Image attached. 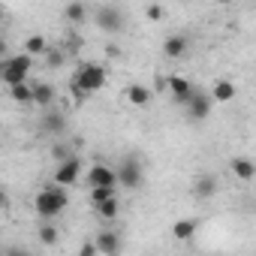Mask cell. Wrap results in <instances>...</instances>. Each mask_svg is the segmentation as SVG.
Here are the masks:
<instances>
[{
    "label": "cell",
    "mask_w": 256,
    "mask_h": 256,
    "mask_svg": "<svg viewBox=\"0 0 256 256\" xmlns=\"http://www.w3.org/2000/svg\"><path fill=\"white\" fill-rule=\"evenodd\" d=\"M187 46H190V42H187V36H184V34H172V36L163 42V54H166V58H172V60H178V58H184V54H187Z\"/></svg>",
    "instance_id": "cell-12"
},
{
    "label": "cell",
    "mask_w": 256,
    "mask_h": 256,
    "mask_svg": "<svg viewBox=\"0 0 256 256\" xmlns=\"http://www.w3.org/2000/svg\"><path fill=\"white\" fill-rule=\"evenodd\" d=\"M46 52H48V42H46V36H28V42H24V54H28V58L46 54Z\"/></svg>",
    "instance_id": "cell-19"
},
{
    "label": "cell",
    "mask_w": 256,
    "mask_h": 256,
    "mask_svg": "<svg viewBox=\"0 0 256 256\" xmlns=\"http://www.w3.org/2000/svg\"><path fill=\"white\" fill-rule=\"evenodd\" d=\"M112 196H114V190H108V187H96V190H90L94 205H100V202H106V199H112Z\"/></svg>",
    "instance_id": "cell-25"
},
{
    "label": "cell",
    "mask_w": 256,
    "mask_h": 256,
    "mask_svg": "<svg viewBox=\"0 0 256 256\" xmlns=\"http://www.w3.org/2000/svg\"><path fill=\"white\" fill-rule=\"evenodd\" d=\"M6 205H10V196H6L4 187H0V208H6Z\"/></svg>",
    "instance_id": "cell-29"
},
{
    "label": "cell",
    "mask_w": 256,
    "mask_h": 256,
    "mask_svg": "<svg viewBox=\"0 0 256 256\" xmlns=\"http://www.w3.org/2000/svg\"><path fill=\"white\" fill-rule=\"evenodd\" d=\"M114 178H118V184L126 187V190L142 187V163H139L136 157H126V160L114 169Z\"/></svg>",
    "instance_id": "cell-4"
},
{
    "label": "cell",
    "mask_w": 256,
    "mask_h": 256,
    "mask_svg": "<svg viewBox=\"0 0 256 256\" xmlns=\"http://www.w3.org/2000/svg\"><path fill=\"white\" fill-rule=\"evenodd\" d=\"M4 16H6V10H4V6H0V22H4Z\"/></svg>",
    "instance_id": "cell-32"
},
{
    "label": "cell",
    "mask_w": 256,
    "mask_h": 256,
    "mask_svg": "<svg viewBox=\"0 0 256 256\" xmlns=\"http://www.w3.org/2000/svg\"><path fill=\"white\" fill-rule=\"evenodd\" d=\"M172 235H175L178 241H193V235H196V220H178V223L172 226Z\"/></svg>",
    "instance_id": "cell-18"
},
{
    "label": "cell",
    "mask_w": 256,
    "mask_h": 256,
    "mask_svg": "<svg viewBox=\"0 0 256 256\" xmlns=\"http://www.w3.org/2000/svg\"><path fill=\"white\" fill-rule=\"evenodd\" d=\"M46 60H48V66H64L66 54H64V48H48L46 52Z\"/></svg>",
    "instance_id": "cell-23"
},
{
    "label": "cell",
    "mask_w": 256,
    "mask_h": 256,
    "mask_svg": "<svg viewBox=\"0 0 256 256\" xmlns=\"http://www.w3.org/2000/svg\"><path fill=\"white\" fill-rule=\"evenodd\" d=\"M106 88V66L88 60V64H78L76 76H72V94L76 100H88L90 94L102 90Z\"/></svg>",
    "instance_id": "cell-1"
},
{
    "label": "cell",
    "mask_w": 256,
    "mask_h": 256,
    "mask_svg": "<svg viewBox=\"0 0 256 256\" xmlns=\"http://www.w3.org/2000/svg\"><path fill=\"white\" fill-rule=\"evenodd\" d=\"M184 108H187V114H190L193 120H205V118L211 114V96H208L205 90H193L190 100L184 102Z\"/></svg>",
    "instance_id": "cell-8"
},
{
    "label": "cell",
    "mask_w": 256,
    "mask_h": 256,
    "mask_svg": "<svg viewBox=\"0 0 256 256\" xmlns=\"http://www.w3.org/2000/svg\"><path fill=\"white\" fill-rule=\"evenodd\" d=\"M6 48H10V46H6V40H4V36H0V58H4V54H6Z\"/></svg>",
    "instance_id": "cell-31"
},
{
    "label": "cell",
    "mask_w": 256,
    "mask_h": 256,
    "mask_svg": "<svg viewBox=\"0 0 256 256\" xmlns=\"http://www.w3.org/2000/svg\"><path fill=\"white\" fill-rule=\"evenodd\" d=\"M42 130H46V133H54V136H60V133L66 130V118H64L60 112H52V114H46V118H42Z\"/></svg>",
    "instance_id": "cell-15"
},
{
    "label": "cell",
    "mask_w": 256,
    "mask_h": 256,
    "mask_svg": "<svg viewBox=\"0 0 256 256\" xmlns=\"http://www.w3.org/2000/svg\"><path fill=\"white\" fill-rule=\"evenodd\" d=\"M232 96H235V84H232V82H226V78H223V82H217V84H214V90H211V102H229Z\"/></svg>",
    "instance_id": "cell-17"
},
{
    "label": "cell",
    "mask_w": 256,
    "mask_h": 256,
    "mask_svg": "<svg viewBox=\"0 0 256 256\" xmlns=\"http://www.w3.org/2000/svg\"><path fill=\"white\" fill-rule=\"evenodd\" d=\"M10 96H12L16 102H34V94H30V84H28V82H24V84L10 88Z\"/></svg>",
    "instance_id": "cell-22"
},
{
    "label": "cell",
    "mask_w": 256,
    "mask_h": 256,
    "mask_svg": "<svg viewBox=\"0 0 256 256\" xmlns=\"http://www.w3.org/2000/svg\"><path fill=\"white\" fill-rule=\"evenodd\" d=\"M145 16H148V18H151V22H160V18H163V16H166V10H163V6H157V4H151V6H148V10H145Z\"/></svg>",
    "instance_id": "cell-26"
},
{
    "label": "cell",
    "mask_w": 256,
    "mask_h": 256,
    "mask_svg": "<svg viewBox=\"0 0 256 256\" xmlns=\"http://www.w3.org/2000/svg\"><path fill=\"white\" fill-rule=\"evenodd\" d=\"M78 175H82V160L72 154V157H66L64 163H58V172H54V184L58 187H72L76 181H78Z\"/></svg>",
    "instance_id": "cell-6"
},
{
    "label": "cell",
    "mask_w": 256,
    "mask_h": 256,
    "mask_svg": "<svg viewBox=\"0 0 256 256\" xmlns=\"http://www.w3.org/2000/svg\"><path fill=\"white\" fill-rule=\"evenodd\" d=\"M214 193H217V175L202 172V175L193 181V196H196V199H211Z\"/></svg>",
    "instance_id": "cell-11"
},
{
    "label": "cell",
    "mask_w": 256,
    "mask_h": 256,
    "mask_svg": "<svg viewBox=\"0 0 256 256\" xmlns=\"http://www.w3.org/2000/svg\"><path fill=\"white\" fill-rule=\"evenodd\" d=\"M52 154H54V160H58V163H64V160H66V157H72V154H70V148H66V145H54V151H52Z\"/></svg>",
    "instance_id": "cell-27"
},
{
    "label": "cell",
    "mask_w": 256,
    "mask_h": 256,
    "mask_svg": "<svg viewBox=\"0 0 256 256\" xmlns=\"http://www.w3.org/2000/svg\"><path fill=\"white\" fill-rule=\"evenodd\" d=\"M88 187H90V190H96V187H108V190H114V187H118L114 169H112V166H102V163L90 166V169H88Z\"/></svg>",
    "instance_id": "cell-7"
},
{
    "label": "cell",
    "mask_w": 256,
    "mask_h": 256,
    "mask_svg": "<svg viewBox=\"0 0 256 256\" xmlns=\"http://www.w3.org/2000/svg\"><path fill=\"white\" fill-rule=\"evenodd\" d=\"M30 94H34V102H36V106H52V100H54V84H48V82L30 84Z\"/></svg>",
    "instance_id": "cell-13"
},
{
    "label": "cell",
    "mask_w": 256,
    "mask_h": 256,
    "mask_svg": "<svg viewBox=\"0 0 256 256\" xmlns=\"http://www.w3.org/2000/svg\"><path fill=\"white\" fill-rule=\"evenodd\" d=\"M66 205H70V196H66V190H64V187H58V184H52V187L40 190V193H36V199H34V208H36V214H40V217H58Z\"/></svg>",
    "instance_id": "cell-2"
},
{
    "label": "cell",
    "mask_w": 256,
    "mask_h": 256,
    "mask_svg": "<svg viewBox=\"0 0 256 256\" xmlns=\"http://www.w3.org/2000/svg\"><path fill=\"white\" fill-rule=\"evenodd\" d=\"M232 172H235L241 181H250V178L256 175V166H253L250 157H235V160H232Z\"/></svg>",
    "instance_id": "cell-16"
},
{
    "label": "cell",
    "mask_w": 256,
    "mask_h": 256,
    "mask_svg": "<svg viewBox=\"0 0 256 256\" xmlns=\"http://www.w3.org/2000/svg\"><path fill=\"white\" fill-rule=\"evenodd\" d=\"M30 70H34V58H28L24 52L12 54V58H4V60H0V82H6L10 88L24 84Z\"/></svg>",
    "instance_id": "cell-3"
},
{
    "label": "cell",
    "mask_w": 256,
    "mask_h": 256,
    "mask_svg": "<svg viewBox=\"0 0 256 256\" xmlns=\"http://www.w3.org/2000/svg\"><path fill=\"white\" fill-rule=\"evenodd\" d=\"M94 208H96V214H100L102 220H112V217H118L120 202H118V196H112V199H106V202H100V205H94Z\"/></svg>",
    "instance_id": "cell-20"
},
{
    "label": "cell",
    "mask_w": 256,
    "mask_h": 256,
    "mask_svg": "<svg viewBox=\"0 0 256 256\" xmlns=\"http://www.w3.org/2000/svg\"><path fill=\"white\" fill-rule=\"evenodd\" d=\"M40 241L42 244H58V229L54 226H40Z\"/></svg>",
    "instance_id": "cell-24"
},
{
    "label": "cell",
    "mask_w": 256,
    "mask_h": 256,
    "mask_svg": "<svg viewBox=\"0 0 256 256\" xmlns=\"http://www.w3.org/2000/svg\"><path fill=\"white\" fill-rule=\"evenodd\" d=\"M6 256H30V253H28V250H22V247H12Z\"/></svg>",
    "instance_id": "cell-30"
},
{
    "label": "cell",
    "mask_w": 256,
    "mask_h": 256,
    "mask_svg": "<svg viewBox=\"0 0 256 256\" xmlns=\"http://www.w3.org/2000/svg\"><path fill=\"white\" fill-rule=\"evenodd\" d=\"M94 247H96V253H102V256H118V253H120V238H118V232L102 229V232L94 238Z\"/></svg>",
    "instance_id": "cell-9"
},
{
    "label": "cell",
    "mask_w": 256,
    "mask_h": 256,
    "mask_svg": "<svg viewBox=\"0 0 256 256\" xmlns=\"http://www.w3.org/2000/svg\"><path fill=\"white\" fill-rule=\"evenodd\" d=\"M64 18L72 22V24H82V22L88 18V6H84V4H70V6L64 10Z\"/></svg>",
    "instance_id": "cell-21"
},
{
    "label": "cell",
    "mask_w": 256,
    "mask_h": 256,
    "mask_svg": "<svg viewBox=\"0 0 256 256\" xmlns=\"http://www.w3.org/2000/svg\"><path fill=\"white\" fill-rule=\"evenodd\" d=\"M94 22H96V28L102 34H118L124 28V12L118 6H100L96 16H94Z\"/></svg>",
    "instance_id": "cell-5"
},
{
    "label": "cell",
    "mask_w": 256,
    "mask_h": 256,
    "mask_svg": "<svg viewBox=\"0 0 256 256\" xmlns=\"http://www.w3.org/2000/svg\"><path fill=\"white\" fill-rule=\"evenodd\" d=\"M151 88H145V84H130L126 88V100H130L133 106H148L151 102Z\"/></svg>",
    "instance_id": "cell-14"
},
{
    "label": "cell",
    "mask_w": 256,
    "mask_h": 256,
    "mask_svg": "<svg viewBox=\"0 0 256 256\" xmlns=\"http://www.w3.org/2000/svg\"><path fill=\"white\" fill-rule=\"evenodd\" d=\"M166 90L172 94V100H175V102H181V106H184L196 88H193L187 78H181V76H169V78H166Z\"/></svg>",
    "instance_id": "cell-10"
},
{
    "label": "cell",
    "mask_w": 256,
    "mask_h": 256,
    "mask_svg": "<svg viewBox=\"0 0 256 256\" xmlns=\"http://www.w3.org/2000/svg\"><path fill=\"white\" fill-rule=\"evenodd\" d=\"M78 256H96V247H94V241H84V244H82V250H78Z\"/></svg>",
    "instance_id": "cell-28"
}]
</instances>
